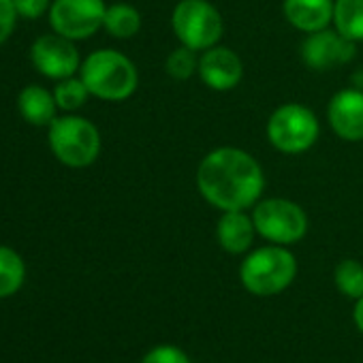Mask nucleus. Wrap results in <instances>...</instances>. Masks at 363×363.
Returning <instances> with one entry per match:
<instances>
[{
  "mask_svg": "<svg viewBox=\"0 0 363 363\" xmlns=\"http://www.w3.org/2000/svg\"><path fill=\"white\" fill-rule=\"evenodd\" d=\"M105 11L107 7L103 0H54L50 7V22L58 35L71 41H82L103 28Z\"/></svg>",
  "mask_w": 363,
  "mask_h": 363,
  "instance_id": "8",
  "label": "nucleus"
},
{
  "mask_svg": "<svg viewBox=\"0 0 363 363\" xmlns=\"http://www.w3.org/2000/svg\"><path fill=\"white\" fill-rule=\"evenodd\" d=\"M333 5L335 0H284L282 11L293 28L312 35L329 28L333 22Z\"/></svg>",
  "mask_w": 363,
  "mask_h": 363,
  "instance_id": "13",
  "label": "nucleus"
},
{
  "mask_svg": "<svg viewBox=\"0 0 363 363\" xmlns=\"http://www.w3.org/2000/svg\"><path fill=\"white\" fill-rule=\"evenodd\" d=\"M357 43L342 37L335 28H325L318 33H312L301 43V60L312 71H331L335 67H342L354 58Z\"/></svg>",
  "mask_w": 363,
  "mask_h": 363,
  "instance_id": "9",
  "label": "nucleus"
},
{
  "mask_svg": "<svg viewBox=\"0 0 363 363\" xmlns=\"http://www.w3.org/2000/svg\"><path fill=\"white\" fill-rule=\"evenodd\" d=\"M267 141L282 154L297 156L308 152L320 135L318 118L301 103H284L272 111L267 126Z\"/></svg>",
  "mask_w": 363,
  "mask_h": 363,
  "instance_id": "5",
  "label": "nucleus"
},
{
  "mask_svg": "<svg viewBox=\"0 0 363 363\" xmlns=\"http://www.w3.org/2000/svg\"><path fill=\"white\" fill-rule=\"evenodd\" d=\"M335 286L342 295L350 299L363 297V265L354 259H344L335 265L333 272Z\"/></svg>",
  "mask_w": 363,
  "mask_h": 363,
  "instance_id": "19",
  "label": "nucleus"
},
{
  "mask_svg": "<svg viewBox=\"0 0 363 363\" xmlns=\"http://www.w3.org/2000/svg\"><path fill=\"white\" fill-rule=\"evenodd\" d=\"M297 276V259L286 246H263L252 250L240 267L244 289L257 297H272L286 291Z\"/></svg>",
  "mask_w": 363,
  "mask_h": 363,
  "instance_id": "3",
  "label": "nucleus"
},
{
  "mask_svg": "<svg viewBox=\"0 0 363 363\" xmlns=\"http://www.w3.org/2000/svg\"><path fill=\"white\" fill-rule=\"evenodd\" d=\"M352 320H354L357 329L363 333V297L357 299V303H354V308H352Z\"/></svg>",
  "mask_w": 363,
  "mask_h": 363,
  "instance_id": "25",
  "label": "nucleus"
},
{
  "mask_svg": "<svg viewBox=\"0 0 363 363\" xmlns=\"http://www.w3.org/2000/svg\"><path fill=\"white\" fill-rule=\"evenodd\" d=\"M199 79L214 92H229L240 86L244 77L242 58L225 45H214L199 56Z\"/></svg>",
  "mask_w": 363,
  "mask_h": 363,
  "instance_id": "11",
  "label": "nucleus"
},
{
  "mask_svg": "<svg viewBox=\"0 0 363 363\" xmlns=\"http://www.w3.org/2000/svg\"><path fill=\"white\" fill-rule=\"evenodd\" d=\"M164 71L169 77L177 79V82H186L191 79L197 71H199V56L197 52L179 45L177 50H173L167 60H164Z\"/></svg>",
  "mask_w": 363,
  "mask_h": 363,
  "instance_id": "20",
  "label": "nucleus"
},
{
  "mask_svg": "<svg viewBox=\"0 0 363 363\" xmlns=\"http://www.w3.org/2000/svg\"><path fill=\"white\" fill-rule=\"evenodd\" d=\"M18 16L26 20H37L50 9V0H13Z\"/></svg>",
  "mask_w": 363,
  "mask_h": 363,
  "instance_id": "24",
  "label": "nucleus"
},
{
  "mask_svg": "<svg viewBox=\"0 0 363 363\" xmlns=\"http://www.w3.org/2000/svg\"><path fill=\"white\" fill-rule=\"evenodd\" d=\"M327 120L331 130L348 141H363V90L344 88L335 92L327 105Z\"/></svg>",
  "mask_w": 363,
  "mask_h": 363,
  "instance_id": "12",
  "label": "nucleus"
},
{
  "mask_svg": "<svg viewBox=\"0 0 363 363\" xmlns=\"http://www.w3.org/2000/svg\"><path fill=\"white\" fill-rule=\"evenodd\" d=\"M257 229L252 223V216H248L244 210L223 212L216 225V240L218 246L229 255H244L250 250L255 242Z\"/></svg>",
  "mask_w": 363,
  "mask_h": 363,
  "instance_id": "14",
  "label": "nucleus"
},
{
  "mask_svg": "<svg viewBox=\"0 0 363 363\" xmlns=\"http://www.w3.org/2000/svg\"><path fill=\"white\" fill-rule=\"evenodd\" d=\"M16 5L13 0H0V45H3L16 28Z\"/></svg>",
  "mask_w": 363,
  "mask_h": 363,
  "instance_id": "23",
  "label": "nucleus"
},
{
  "mask_svg": "<svg viewBox=\"0 0 363 363\" xmlns=\"http://www.w3.org/2000/svg\"><path fill=\"white\" fill-rule=\"evenodd\" d=\"M82 82L92 96L103 101H126L139 86V73L130 58L116 50H96L82 62Z\"/></svg>",
  "mask_w": 363,
  "mask_h": 363,
  "instance_id": "2",
  "label": "nucleus"
},
{
  "mask_svg": "<svg viewBox=\"0 0 363 363\" xmlns=\"http://www.w3.org/2000/svg\"><path fill=\"white\" fill-rule=\"evenodd\" d=\"M24 274L26 267L22 257L7 246H0V297L13 295L22 286Z\"/></svg>",
  "mask_w": 363,
  "mask_h": 363,
  "instance_id": "18",
  "label": "nucleus"
},
{
  "mask_svg": "<svg viewBox=\"0 0 363 363\" xmlns=\"http://www.w3.org/2000/svg\"><path fill=\"white\" fill-rule=\"evenodd\" d=\"M103 28L116 39H133L141 30V13L128 3H113L105 11Z\"/></svg>",
  "mask_w": 363,
  "mask_h": 363,
  "instance_id": "17",
  "label": "nucleus"
},
{
  "mask_svg": "<svg viewBox=\"0 0 363 363\" xmlns=\"http://www.w3.org/2000/svg\"><path fill=\"white\" fill-rule=\"evenodd\" d=\"M88 96H90V90L86 88L82 77L79 79H75V77L60 79V84L56 86V92H54L58 107L65 111H75V109L84 107Z\"/></svg>",
  "mask_w": 363,
  "mask_h": 363,
  "instance_id": "21",
  "label": "nucleus"
},
{
  "mask_svg": "<svg viewBox=\"0 0 363 363\" xmlns=\"http://www.w3.org/2000/svg\"><path fill=\"white\" fill-rule=\"evenodd\" d=\"M50 147L62 164L82 169L99 158L101 133L86 118L79 116L56 118L50 124Z\"/></svg>",
  "mask_w": 363,
  "mask_h": 363,
  "instance_id": "6",
  "label": "nucleus"
},
{
  "mask_svg": "<svg viewBox=\"0 0 363 363\" xmlns=\"http://www.w3.org/2000/svg\"><path fill=\"white\" fill-rule=\"evenodd\" d=\"M171 28L179 45L199 54L220 43L225 20L210 0H179L171 13Z\"/></svg>",
  "mask_w": 363,
  "mask_h": 363,
  "instance_id": "4",
  "label": "nucleus"
},
{
  "mask_svg": "<svg viewBox=\"0 0 363 363\" xmlns=\"http://www.w3.org/2000/svg\"><path fill=\"white\" fill-rule=\"evenodd\" d=\"M252 223L257 233L278 246H291L297 244L306 238L310 229V220L306 210L282 197H272V199H261L252 208Z\"/></svg>",
  "mask_w": 363,
  "mask_h": 363,
  "instance_id": "7",
  "label": "nucleus"
},
{
  "mask_svg": "<svg viewBox=\"0 0 363 363\" xmlns=\"http://www.w3.org/2000/svg\"><path fill=\"white\" fill-rule=\"evenodd\" d=\"M20 113L35 126H50L56 120V99L41 86H26L18 99Z\"/></svg>",
  "mask_w": 363,
  "mask_h": 363,
  "instance_id": "15",
  "label": "nucleus"
},
{
  "mask_svg": "<svg viewBox=\"0 0 363 363\" xmlns=\"http://www.w3.org/2000/svg\"><path fill=\"white\" fill-rule=\"evenodd\" d=\"M33 65L39 73L50 79H67L73 77L79 69V54L71 39L62 35H43L30 48Z\"/></svg>",
  "mask_w": 363,
  "mask_h": 363,
  "instance_id": "10",
  "label": "nucleus"
},
{
  "mask_svg": "<svg viewBox=\"0 0 363 363\" xmlns=\"http://www.w3.org/2000/svg\"><path fill=\"white\" fill-rule=\"evenodd\" d=\"M333 26L348 41H363V0H335Z\"/></svg>",
  "mask_w": 363,
  "mask_h": 363,
  "instance_id": "16",
  "label": "nucleus"
},
{
  "mask_svg": "<svg viewBox=\"0 0 363 363\" xmlns=\"http://www.w3.org/2000/svg\"><path fill=\"white\" fill-rule=\"evenodd\" d=\"M199 195L220 212L248 210L261 201L265 173L259 160L233 145H223L203 156L197 167Z\"/></svg>",
  "mask_w": 363,
  "mask_h": 363,
  "instance_id": "1",
  "label": "nucleus"
},
{
  "mask_svg": "<svg viewBox=\"0 0 363 363\" xmlns=\"http://www.w3.org/2000/svg\"><path fill=\"white\" fill-rule=\"evenodd\" d=\"M141 363H191V359L182 348L171 346V344H162V346L152 348L141 359Z\"/></svg>",
  "mask_w": 363,
  "mask_h": 363,
  "instance_id": "22",
  "label": "nucleus"
}]
</instances>
